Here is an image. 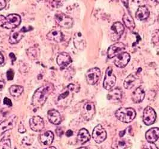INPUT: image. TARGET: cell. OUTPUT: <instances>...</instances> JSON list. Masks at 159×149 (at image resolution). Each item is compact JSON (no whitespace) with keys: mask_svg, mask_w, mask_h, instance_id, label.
<instances>
[{"mask_svg":"<svg viewBox=\"0 0 159 149\" xmlns=\"http://www.w3.org/2000/svg\"><path fill=\"white\" fill-rule=\"evenodd\" d=\"M54 91V86L52 84H47L37 90L33 95L32 103L37 108L41 107L46 103L48 96Z\"/></svg>","mask_w":159,"mask_h":149,"instance_id":"1","label":"cell"},{"mask_svg":"<svg viewBox=\"0 0 159 149\" xmlns=\"http://www.w3.org/2000/svg\"><path fill=\"white\" fill-rule=\"evenodd\" d=\"M21 22L20 16L17 14H10L6 17L0 15V26L6 29H14Z\"/></svg>","mask_w":159,"mask_h":149,"instance_id":"2","label":"cell"},{"mask_svg":"<svg viewBox=\"0 0 159 149\" xmlns=\"http://www.w3.org/2000/svg\"><path fill=\"white\" fill-rule=\"evenodd\" d=\"M116 117L124 123L132 122L136 117V112L133 108L121 107L115 113Z\"/></svg>","mask_w":159,"mask_h":149,"instance_id":"3","label":"cell"},{"mask_svg":"<svg viewBox=\"0 0 159 149\" xmlns=\"http://www.w3.org/2000/svg\"><path fill=\"white\" fill-rule=\"evenodd\" d=\"M55 20L58 25L65 29L71 28L74 24V21L71 17L66 16L62 13L56 14Z\"/></svg>","mask_w":159,"mask_h":149,"instance_id":"4","label":"cell"},{"mask_svg":"<svg viewBox=\"0 0 159 149\" xmlns=\"http://www.w3.org/2000/svg\"><path fill=\"white\" fill-rule=\"evenodd\" d=\"M116 82V77L114 75L111 67L109 66L107 70L105 77L103 81V86L107 90H110L115 85Z\"/></svg>","mask_w":159,"mask_h":149,"instance_id":"5","label":"cell"},{"mask_svg":"<svg viewBox=\"0 0 159 149\" xmlns=\"http://www.w3.org/2000/svg\"><path fill=\"white\" fill-rule=\"evenodd\" d=\"M95 106L94 103L91 102H88L83 106L81 110V115L86 121H90L93 118L95 115Z\"/></svg>","mask_w":159,"mask_h":149,"instance_id":"6","label":"cell"},{"mask_svg":"<svg viewBox=\"0 0 159 149\" xmlns=\"http://www.w3.org/2000/svg\"><path fill=\"white\" fill-rule=\"evenodd\" d=\"M101 76V72L98 68H93L86 72V79L88 84L90 85L96 84Z\"/></svg>","mask_w":159,"mask_h":149,"instance_id":"7","label":"cell"},{"mask_svg":"<svg viewBox=\"0 0 159 149\" xmlns=\"http://www.w3.org/2000/svg\"><path fill=\"white\" fill-rule=\"evenodd\" d=\"M92 137L96 142L100 144L106 140L107 134L102 126L99 124L95 127L93 131Z\"/></svg>","mask_w":159,"mask_h":149,"instance_id":"8","label":"cell"},{"mask_svg":"<svg viewBox=\"0 0 159 149\" xmlns=\"http://www.w3.org/2000/svg\"><path fill=\"white\" fill-rule=\"evenodd\" d=\"M156 120V113L154 110L150 107L147 106L143 112V121L147 125L153 124Z\"/></svg>","mask_w":159,"mask_h":149,"instance_id":"9","label":"cell"},{"mask_svg":"<svg viewBox=\"0 0 159 149\" xmlns=\"http://www.w3.org/2000/svg\"><path fill=\"white\" fill-rule=\"evenodd\" d=\"M17 118L13 115L0 124V136L6 131L12 129L16 125Z\"/></svg>","mask_w":159,"mask_h":149,"instance_id":"10","label":"cell"},{"mask_svg":"<svg viewBox=\"0 0 159 149\" xmlns=\"http://www.w3.org/2000/svg\"><path fill=\"white\" fill-rule=\"evenodd\" d=\"M126 48L125 45L122 42H117L108 48L107 51V55L110 59H112L116 55H119V53L123 52Z\"/></svg>","mask_w":159,"mask_h":149,"instance_id":"11","label":"cell"},{"mask_svg":"<svg viewBox=\"0 0 159 149\" xmlns=\"http://www.w3.org/2000/svg\"><path fill=\"white\" fill-rule=\"evenodd\" d=\"M30 125L31 129L35 132H39L43 129L44 122L43 118L39 116L32 117L30 121Z\"/></svg>","mask_w":159,"mask_h":149,"instance_id":"12","label":"cell"},{"mask_svg":"<svg viewBox=\"0 0 159 149\" xmlns=\"http://www.w3.org/2000/svg\"><path fill=\"white\" fill-rule=\"evenodd\" d=\"M56 62L62 69H64L71 63V57L66 53H61L57 55Z\"/></svg>","mask_w":159,"mask_h":149,"instance_id":"13","label":"cell"},{"mask_svg":"<svg viewBox=\"0 0 159 149\" xmlns=\"http://www.w3.org/2000/svg\"><path fill=\"white\" fill-rule=\"evenodd\" d=\"M111 29L113 32L111 37L112 41H117L121 38L122 34L123 33L125 27L122 24L119 22H117L112 25Z\"/></svg>","mask_w":159,"mask_h":149,"instance_id":"14","label":"cell"},{"mask_svg":"<svg viewBox=\"0 0 159 149\" xmlns=\"http://www.w3.org/2000/svg\"><path fill=\"white\" fill-rule=\"evenodd\" d=\"M130 60V55L126 52H123L117 55L116 59L114 60V63L116 66L123 68L129 62Z\"/></svg>","mask_w":159,"mask_h":149,"instance_id":"15","label":"cell"},{"mask_svg":"<svg viewBox=\"0 0 159 149\" xmlns=\"http://www.w3.org/2000/svg\"><path fill=\"white\" fill-rule=\"evenodd\" d=\"M73 42L74 47L80 50H83L86 47V41L81 32L75 33Z\"/></svg>","mask_w":159,"mask_h":149,"instance_id":"16","label":"cell"},{"mask_svg":"<svg viewBox=\"0 0 159 149\" xmlns=\"http://www.w3.org/2000/svg\"><path fill=\"white\" fill-rule=\"evenodd\" d=\"M74 91H79L78 90H77V86L73 84H71L68 85L67 87L64 90V91L62 92V93L60 94L57 99V104L59 103L63 102L64 100L67 99L68 96L70 95L71 93H72Z\"/></svg>","mask_w":159,"mask_h":149,"instance_id":"17","label":"cell"},{"mask_svg":"<svg viewBox=\"0 0 159 149\" xmlns=\"http://www.w3.org/2000/svg\"><path fill=\"white\" fill-rule=\"evenodd\" d=\"M145 138L148 142L154 143L159 138V128H152L145 134Z\"/></svg>","mask_w":159,"mask_h":149,"instance_id":"18","label":"cell"},{"mask_svg":"<svg viewBox=\"0 0 159 149\" xmlns=\"http://www.w3.org/2000/svg\"><path fill=\"white\" fill-rule=\"evenodd\" d=\"M48 118L50 122L55 125H59L61 122V116L57 110L52 109L48 111Z\"/></svg>","mask_w":159,"mask_h":149,"instance_id":"19","label":"cell"},{"mask_svg":"<svg viewBox=\"0 0 159 149\" xmlns=\"http://www.w3.org/2000/svg\"><path fill=\"white\" fill-rule=\"evenodd\" d=\"M47 38L49 40L56 42H61L64 40V35L59 30H52L47 34Z\"/></svg>","mask_w":159,"mask_h":149,"instance_id":"20","label":"cell"},{"mask_svg":"<svg viewBox=\"0 0 159 149\" xmlns=\"http://www.w3.org/2000/svg\"><path fill=\"white\" fill-rule=\"evenodd\" d=\"M145 93L142 87H138L133 92L132 95V99L135 103H139L143 101L145 98Z\"/></svg>","mask_w":159,"mask_h":149,"instance_id":"21","label":"cell"},{"mask_svg":"<svg viewBox=\"0 0 159 149\" xmlns=\"http://www.w3.org/2000/svg\"><path fill=\"white\" fill-rule=\"evenodd\" d=\"M122 97V90L119 88H115L112 89L107 95V98L109 100L113 102H118L121 100Z\"/></svg>","mask_w":159,"mask_h":149,"instance_id":"22","label":"cell"},{"mask_svg":"<svg viewBox=\"0 0 159 149\" xmlns=\"http://www.w3.org/2000/svg\"><path fill=\"white\" fill-rule=\"evenodd\" d=\"M25 31L22 28L19 31L13 32L11 33L8 41L11 44H15L18 43L24 37Z\"/></svg>","mask_w":159,"mask_h":149,"instance_id":"23","label":"cell"},{"mask_svg":"<svg viewBox=\"0 0 159 149\" xmlns=\"http://www.w3.org/2000/svg\"><path fill=\"white\" fill-rule=\"evenodd\" d=\"M150 15V11L145 6H140L136 12V17L138 20H143L147 19Z\"/></svg>","mask_w":159,"mask_h":149,"instance_id":"24","label":"cell"},{"mask_svg":"<svg viewBox=\"0 0 159 149\" xmlns=\"http://www.w3.org/2000/svg\"><path fill=\"white\" fill-rule=\"evenodd\" d=\"M54 135L52 131H48L40 135V140L42 143L46 146H50L53 142Z\"/></svg>","mask_w":159,"mask_h":149,"instance_id":"25","label":"cell"},{"mask_svg":"<svg viewBox=\"0 0 159 149\" xmlns=\"http://www.w3.org/2000/svg\"><path fill=\"white\" fill-rule=\"evenodd\" d=\"M90 139V135L88 130L85 128H82L80 130L79 133L77 135V141L83 144Z\"/></svg>","mask_w":159,"mask_h":149,"instance_id":"26","label":"cell"},{"mask_svg":"<svg viewBox=\"0 0 159 149\" xmlns=\"http://www.w3.org/2000/svg\"><path fill=\"white\" fill-rule=\"evenodd\" d=\"M123 21L127 28L130 30H134L135 28V23L133 17L129 14L126 13L123 17Z\"/></svg>","mask_w":159,"mask_h":149,"instance_id":"27","label":"cell"},{"mask_svg":"<svg viewBox=\"0 0 159 149\" xmlns=\"http://www.w3.org/2000/svg\"><path fill=\"white\" fill-rule=\"evenodd\" d=\"M9 92L13 97H19L24 92V88L20 85H12L9 89Z\"/></svg>","mask_w":159,"mask_h":149,"instance_id":"28","label":"cell"},{"mask_svg":"<svg viewBox=\"0 0 159 149\" xmlns=\"http://www.w3.org/2000/svg\"><path fill=\"white\" fill-rule=\"evenodd\" d=\"M135 77L133 75H129L125 79L124 82V86L126 89L129 90L131 89L134 86L135 84Z\"/></svg>","mask_w":159,"mask_h":149,"instance_id":"29","label":"cell"},{"mask_svg":"<svg viewBox=\"0 0 159 149\" xmlns=\"http://www.w3.org/2000/svg\"><path fill=\"white\" fill-rule=\"evenodd\" d=\"M126 142L123 139L116 140L112 145V148L113 149H126Z\"/></svg>","mask_w":159,"mask_h":149,"instance_id":"30","label":"cell"},{"mask_svg":"<svg viewBox=\"0 0 159 149\" xmlns=\"http://www.w3.org/2000/svg\"><path fill=\"white\" fill-rule=\"evenodd\" d=\"M26 53H27V55L31 59L34 60L38 57L39 54V51L37 48L31 47L27 50Z\"/></svg>","mask_w":159,"mask_h":149,"instance_id":"31","label":"cell"},{"mask_svg":"<svg viewBox=\"0 0 159 149\" xmlns=\"http://www.w3.org/2000/svg\"><path fill=\"white\" fill-rule=\"evenodd\" d=\"M11 141L10 139L3 138L0 141V149H11Z\"/></svg>","mask_w":159,"mask_h":149,"instance_id":"32","label":"cell"},{"mask_svg":"<svg viewBox=\"0 0 159 149\" xmlns=\"http://www.w3.org/2000/svg\"><path fill=\"white\" fill-rule=\"evenodd\" d=\"M152 42L154 46L159 47V29H156L152 35Z\"/></svg>","mask_w":159,"mask_h":149,"instance_id":"33","label":"cell"},{"mask_svg":"<svg viewBox=\"0 0 159 149\" xmlns=\"http://www.w3.org/2000/svg\"><path fill=\"white\" fill-rule=\"evenodd\" d=\"M143 149H159L156 144L151 142H148L143 145Z\"/></svg>","mask_w":159,"mask_h":149,"instance_id":"34","label":"cell"},{"mask_svg":"<svg viewBox=\"0 0 159 149\" xmlns=\"http://www.w3.org/2000/svg\"><path fill=\"white\" fill-rule=\"evenodd\" d=\"M14 75H15V72L11 69H9L7 72V78L8 80H12L14 78Z\"/></svg>","mask_w":159,"mask_h":149,"instance_id":"35","label":"cell"},{"mask_svg":"<svg viewBox=\"0 0 159 149\" xmlns=\"http://www.w3.org/2000/svg\"><path fill=\"white\" fill-rule=\"evenodd\" d=\"M4 104L7 106L8 107H11L12 106V103L11 102V100L8 99L7 97H5L4 99Z\"/></svg>","mask_w":159,"mask_h":149,"instance_id":"36","label":"cell"},{"mask_svg":"<svg viewBox=\"0 0 159 149\" xmlns=\"http://www.w3.org/2000/svg\"><path fill=\"white\" fill-rule=\"evenodd\" d=\"M18 131L20 133H24L26 132V129L25 128L24 124H22V122L20 124V125L19 126V128H18Z\"/></svg>","mask_w":159,"mask_h":149,"instance_id":"37","label":"cell"},{"mask_svg":"<svg viewBox=\"0 0 159 149\" xmlns=\"http://www.w3.org/2000/svg\"><path fill=\"white\" fill-rule=\"evenodd\" d=\"M6 5V1H4V0H0V10H1L3 8H5Z\"/></svg>","mask_w":159,"mask_h":149,"instance_id":"38","label":"cell"},{"mask_svg":"<svg viewBox=\"0 0 159 149\" xmlns=\"http://www.w3.org/2000/svg\"><path fill=\"white\" fill-rule=\"evenodd\" d=\"M9 57L11 59L12 62H13V61H15L16 60V55H15V54L13 53H11L9 54Z\"/></svg>","mask_w":159,"mask_h":149,"instance_id":"39","label":"cell"},{"mask_svg":"<svg viewBox=\"0 0 159 149\" xmlns=\"http://www.w3.org/2000/svg\"><path fill=\"white\" fill-rule=\"evenodd\" d=\"M72 135H73V132H72V131L71 130V129L68 130V131H66V135L67 137H71Z\"/></svg>","mask_w":159,"mask_h":149,"instance_id":"40","label":"cell"},{"mask_svg":"<svg viewBox=\"0 0 159 149\" xmlns=\"http://www.w3.org/2000/svg\"><path fill=\"white\" fill-rule=\"evenodd\" d=\"M5 86V82L3 81L0 80V91L2 90Z\"/></svg>","mask_w":159,"mask_h":149,"instance_id":"41","label":"cell"},{"mask_svg":"<svg viewBox=\"0 0 159 149\" xmlns=\"http://www.w3.org/2000/svg\"><path fill=\"white\" fill-rule=\"evenodd\" d=\"M4 57L3 55L0 53V64L4 63Z\"/></svg>","mask_w":159,"mask_h":149,"instance_id":"42","label":"cell"},{"mask_svg":"<svg viewBox=\"0 0 159 149\" xmlns=\"http://www.w3.org/2000/svg\"><path fill=\"white\" fill-rule=\"evenodd\" d=\"M122 2L125 4V7H128V1H122Z\"/></svg>","mask_w":159,"mask_h":149,"instance_id":"43","label":"cell"},{"mask_svg":"<svg viewBox=\"0 0 159 149\" xmlns=\"http://www.w3.org/2000/svg\"><path fill=\"white\" fill-rule=\"evenodd\" d=\"M56 149V147H48V148H46V149Z\"/></svg>","mask_w":159,"mask_h":149,"instance_id":"44","label":"cell"},{"mask_svg":"<svg viewBox=\"0 0 159 149\" xmlns=\"http://www.w3.org/2000/svg\"><path fill=\"white\" fill-rule=\"evenodd\" d=\"M88 149L86 147H80L79 149Z\"/></svg>","mask_w":159,"mask_h":149,"instance_id":"45","label":"cell"},{"mask_svg":"<svg viewBox=\"0 0 159 149\" xmlns=\"http://www.w3.org/2000/svg\"><path fill=\"white\" fill-rule=\"evenodd\" d=\"M157 1V2H159V1Z\"/></svg>","mask_w":159,"mask_h":149,"instance_id":"46","label":"cell"}]
</instances>
